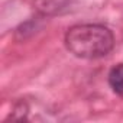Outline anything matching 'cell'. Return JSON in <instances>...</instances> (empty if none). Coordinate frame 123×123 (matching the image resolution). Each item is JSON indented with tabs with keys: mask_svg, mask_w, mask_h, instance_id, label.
<instances>
[{
	"mask_svg": "<svg viewBox=\"0 0 123 123\" xmlns=\"http://www.w3.org/2000/svg\"><path fill=\"white\" fill-rule=\"evenodd\" d=\"M28 110H29L28 109V104L23 103V101H20V103L16 104V107H15V110H13V113L10 114L9 119H13V120H25L26 116H28Z\"/></svg>",
	"mask_w": 123,
	"mask_h": 123,
	"instance_id": "cell-4",
	"label": "cell"
},
{
	"mask_svg": "<svg viewBox=\"0 0 123 123\" xmlns=\"http://www.w3.org/2000/svg\"><path fill=\"white\" fill-rule=\"evenodd\" d=\"M107 81H109V86L113 90V93L123 96V62L111 67V70L109 71V75H107Z\"/></svg>",
	"mask_w": 123,
	"mask_h": 123,
	"instance_id": "cell-2",
	"label": "cell"
},
{
	"mask_svg": "<svg viewBox=\"0 0 123 123\" xmlns=\"http://www.w3.org/2000/svg\"><path fill=\"white\" fill-rule=\"evenodd\" d=\"M62 0H38L39 10L43 13H52L62 6Z\"/></svg>",
	"mask_w": 123,
	"mask_h": 123,
	"instance_id": "cell-3",
	"label": "cell"
},
{
	"mask_svg": "<svg viewBox=\"0 0 123 123\" xmlns=\"http://www.w3.org/2000/svg\"><path fill=\"white\" fill-rule=\"evenodd\" d=\"M64 42L74 56L83 59H97L111 52L114 46V36L104 25L80 23L67 31Z\"/></svg>",
	"mask_w": 123,
	"mask_h": 123,
	"instance_id": "cell-1",
	"label": "cell"
}]
</instances>
